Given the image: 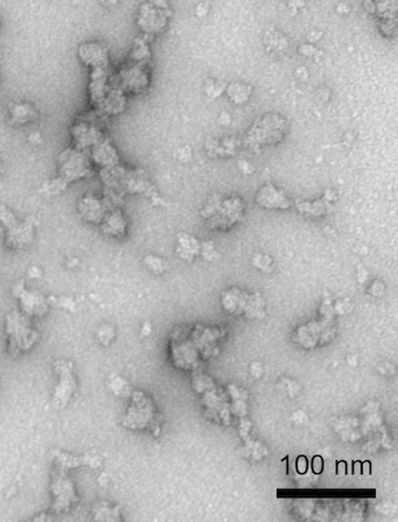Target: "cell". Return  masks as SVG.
Here are the masks:
<instances>
[{
  "label": "cell",
  "instance_id": "obj_1",
  "mask_svg": "<svg viewBox=\"0 0 398 522\" xmlns=\"http://www.w3.org/2000/svg\"><path fill=\"white\" fill-rule=\"evenodd\" d=\"M247 203L240 195L213 194L200 210V215L211 231H232L243 221Z\"/></svg>",
  "mask_w": 398,
  "mask_h": 522
},
{
  "label": "cell",
  "instance_id": "obj_2",
  "mask_svg": "<svg viewBox=\"0 0 398 522\" xmlns=\"http://www.w3.org/2000/svg\"><path fill=\"white\" fill-rule=\"evenodd\" d=\"M289 119L278 112H269L258 117L242 137V146L260 153L266 147L276 146L285 139L289 132Z\"/></svg>",
  "mask_w": 398,
  "mask_h": 522
},
{
  "label": "cell",
  "instance_id": "obj_3",
  "mask_svg": "<svg viewBox=\"0 0 398 522\" xmlns=\"http://www.w3.org/2000/svg\"><path fill=\"white\" fill-rule=\"evenodd\" d=\"M0 224L6 231L5 242L8 248H26L34 240L36 221L32 217L20 221L8 207L0 205Z\"/></svg>",
  "mask_w": 398,
  "mask_h": 522
},
{
  "label": "cell",
  "instance_id": "obj_4",
  "mask_svg": "<svg viewBox=\"0 0 398 522\" xmlns=\"http://www.w3.org/2000/svg\"><path fill=\"white\" fill-rule=\"evenodd\" d=\"M113 84L125 94H141L151 85L150 63L134 62L127 60L118 73L113 74Z\"/></svg>",
  "mask_w": 398,
  "mask_h": 522
},
{
  "label": "cell",
  "instance_id": "obj_5",
  "mask_svg": "<svg viewBox=\"0 0 398 522\" xmlns=\"http://www.w3.org/2000/svg\"><path fill=\"white\" fill-rule=\"evenodd\" d=\"M57 178L67 185L92 174V165L85 152L71 146L61 152L57 159Z\"/></svg>",
  "mask_w": 398,
  "mask_h": 522
},
{
  "label": "cell",
  "instance_id": "obj_6",
  "mask_svg": "<svg viewBox=\"0 0 398 522\" xmlns=\"http://www.w3.org/2000/svg\"><path fill=\"white\" fill-rule=\"evenodd\" d=\"M104 118L97 112H90L80 118L71 126V146L78 150L85 151L92 149L96 143L104 138V131L99 125V121Z\"/></svg>",
  "mask_w": 398,
  "mask_h": 522
},
{
  "label": "cell",
  "instance_id": "obj_7",
  "mask_svg": "<svg viewBox=\"0 0 398 522\" xmlns=\"http://www.w3.org/2000/svg\"><path fill=\"white\" fill-rule=\"evenodd\" d=\"M171 15H172L171 11L155 6V4L148 0L141 4L138 8V27L141 28L143 34L153 38L155 35L160 34L165 31Z\"/></svg>",
  "mask_w": 398,
  "mask_h": 522
},
{
  "label": "cell",
  "instance_id": "obj_8",
  "mask_svg": "<svg viewBox=\"0 0 398 522\" xmlns=\"http://www.w3.org/2000/svg\"><path fill=\"white\" fill-rule=\"evenodd\" d=\"M255 202L258 207L268 210H291L294 205L286 193L272 182H266L257 189Z\"/></svg>",
  "mask_w": 398,
  "mask_h": 522
},
{
  "label": "cell",
  "instance_id": "obj_9",
  "mask_svg": "<svg viewBox=\"0 0 398 522\" xmlns=\"http://www.w3.org/2000/svg\"><path fill=\"white\" fill-rule=\"evenodd\" d=\"M122 187L125 193L143 194V195L150 196L152 201H162L153 188L148 172L141 168H134V170L127 168L122 178Z\"/></svg>",
  "mask_w": 398,
  "mask_h": 522
},
{
  "label": "cell",
  "instance_id": "obj_10",
  "mask_svg": "<svg viewBox=\"0 0 398 522\" xmlns=\"http://www.w3.org/2000/svg\"><path fill=\"white\" fill-rule=\"evenodd\" d=\"M111 203L108 200L99 199L92 194H85L78 201V213L90 224H99L111 208Z\"/></svg>",
  "mask_w": 398,
  "mask_h": 522
},
{
  "label": "cell",
  "instance_id": "obj_11",
  "mask_svg": "<svg viewBox=\"0 0 398 522\" xmlns=\"http://www.w3.org/2000/svg\"><path fill=\"white\" fill-rule=\"evenodd\" d=\"M78 57L85 66L92 68L97 67H110L109 50L99 42H88L80 46Z\"/></svg>",
  "mask_w": 398,
  "mask_h": 522
},
{
  "label": "cell",
  "instance_id": "obj_12",
  "mask_svg": "<svg viewBox=\"0 0 398 522\" xmlns=\"http://www.w3.org/2000/svg\"><path fill=\"white\" fill-rule=\"evenodd\" d=\"M90 150H92V163L99 168L113 167V166L122 164L116 147L106 137L99 140V143H96Z\"/></svg>",
  "mask_w": 398,
  "mask_h": 522
},
{
  "label": "cell",
  "instance_id": "obj_13",
  "mask_svg": "<svg viewBox=\"0 0 398 522\" xmlns=\"http://www.w3.org/2000/svg\"><path fill=\"white\" fill-rule=\"evenodd\" d=\"M127 94L113 84L102 103L94 110L103 117L120 115L127 108Z\"/></svg>",
  "mask_w": 398,
  "mask_h": 522
},
{
  "label": "cell",
  "instance_id": "obj_14",
  "mask_svg": "<svg viewBox=\"0 0 398 522\" xmlns=\"http://www.w3.org/2000/svg\"><path fill=\"white\" fill-rule=\"evenodd\" d=\"M242 146V140L237 137L212 138L206 143V152L211 158H233Z\"/></svg>",
  "mask_w": 398,
  "mask_h": 522
},
{
  "label": "cell",
  "instance_id": "obj_15",
  "mask_svg": "<svg viewBox=\"0 0 398 522\" xmlns=\"http://www.w3.org/2000/svg\"><path fill=\"white\" fill-rule=\"evenodd\" d=\"M99 226L104 234L113 238H124L127 233V217L120 208L109 210Z\"/></svg>",
  "mask_w": 398,
  "mask_h": 522
},
{
  "label": "cell",
  "instance_id": "obj_16",
  "mask_svg": "<svg viewBox=\"0 0 398 522\" xmlns=\"http://www.w3.org/2000/svg\"><path fill=\"white\" fill-rule=\"evenodd\" d=\"M8 116L12 124L26 125L39 119V112L32 104L26 102H15L8 108Z\"/></svg>",
  "mask_w": 398,
  "mask_h": 522
},
{
  "label": "cell",
  "instance_id": "obj_17",
  "mask_svg": "<svg viewBox=\"0 0 398 522\" xmlns=\"http://www.w3.org/2000/svg\"><path fill=\"white\" fill-rule=\"evenodd\" d=\"M398 0H366L364 10L378 20L397 19Z\"/></svg>",
  "mask_w": 398,
  "mask_h": 522
},
{
  "label": "cell",
  "instance_id": "obj_18",
  "mask_svg": "<svg viewBox=\"0 0 398 522\" xmlns=\"http://www.w3.org/2000/svg\"><path fill=\"white\" fill-rule=\"evenodd\" d=\"M225 94L229 101L233 102L234 104L243 105L247 102L250 101L253 96V87L247 83L242 82H233V83L227 84Z\"/></svg>",
  "mask_w": 398,
  "mask_h": 522
},
{
  "label": "cell",
  "instance_id": "obj_19",
  "mask_svg": "<svg viewBox=\"0 0 398 522\" xmlns=\"http://www.w3.org/2000/svg\"><path fill=\"white\" fill-rule=\"evenodd\" d=\"M329 205H331V202L322 198V199L315 200V201H300V202H297L293 206H296L298 212L303 214L304 217H321L327 213L328 210H329Z\"/></svg>",
  "mask_w": 398,
  "mask_h": 522
},
{
  "label": "cell",
  "instance_id": "obj_20",
  "mask_svg": "<svg viewBox=\"0 0 398 522\" xmlns=\"http://www.w3.org/2000/svg\"><path fill=\"white\" fill-rule=\"evenodd\" d=\"M148 38H151V36L143 34V38H138L134 40L130 55H129V60L130 61L139 63H150L152 57V52Z\"/></svg>",
  "mask_w": 398,
  "mask_h": 522
},
{
  "label": "cell",
  "instance_id": "obj_21",
  "mask_svg": "<svg viewBox=\"0 0 398 522\" xmlns=\"http://www.w3.org/2000/svg\"><path fill=\"white\" fill-rule=\"evenodd\" d=\"M265 46H266L268 52L275 54V55L287 52V49L290 48L289 40L285 35H283L279 32L273 31V29L269 32L268 35H266Z\"/></svg>",
  "mask_w": 398,
  "mask_h": 522
},
{
  "label": "cell",
  "instance_id": "obj_22",
  "mask_svg": "<svg viewBox=\"0 0 398 522\" xmlns=\"http://www.w3.org/2000/svg\"><path fill=\"white\" fill-rule=\"evenodd\" d=\"M200 242L188 233H180L178 236V249L183 254H195L199 250Z\"/></svg>",
  "mask_w": 398,
  "mask_h": 522
},
{
  "label": "cell",
  "instance_id": "obj_23",
  "mask_svg": "<svg viewBox=\"0 0 398 522\" xmlns=\"http://www.w3.org/2000/svg\"><path fill=\"white\" fill-rule=\"evenodd\" d=\"M227 84L222 81L208 80L205 84L206 95L212 99L220 97L226 91Z\"/></svg>",
  "mask_w": 398,
  "mask_h": 522
},
{
  "label": "cell",
  "instance_id": "obj_24",
  "mask_svg": "<svg viewBox=\"0 0 398 522\" xmlns=\"http://www.w3.org/2000/svg\"><path fill=\"white\" fill-rule=\"evenodd\" d=\"M68 185L66 182L62 181L60 178H55L50 181L46 182L41 188V192L45 193L46 195H57L59 193L64 192L67 189Z\"/></svg>",
  "mask_w": 398,
  "mask_h": 522
},
{
  "label": "cell",
  "instance_id": "obj_25",
  "mask_svg": "<svg viewBox=\"0 0 398 522\" xmlns=\"http://www.w3.org/2000/svg\"><path fill=\"white\" fill-rule=\"evenodd\" d=\"M22 294H20V297H22V304H24L26 308H29L31 311L34 312L36 310H39V308H45V303H43V299H40L39 296L29 294L26 291L22 292Z\"/></svg>",
  "mask_w": 398,
  "mask_h": 522
},
{
  "label": "cell",
  "instance_id": "obj_26",
  "mask_svg": "<svg viewBox=\"0 0 398 522\" xmlns=\"http://www.w3.org/2000/svg\"><path fill=\"white\" fill-rule=\"evenodd\" d=\"M378 29L381 34L385 38H395L397 34V20L396 19H385L378 22Z\"/></svg>",
  "mask_w": 398,
  "mask_h": 522
},
{
  "label": "cell",
  "instance_id": "obj_27",
  "mask_svg": "<svg viewBox=\"0 0 398 522\" xmlns=\"http://www.w3.org/2000/svg\"><path fill=\"white\" fill-rule=\"evenodd\" d=\"M176 156L181 163H188L193 158V150L190 146H181L176 150Z\"/></svg>",
  "mask_w": 398,
  "mask_h": 522
},
{
  "label": "cell",
  "instance_id": "obj_28",
  "mask_svg": "<svg viewBox=\"0 0 398 522\" xmlns=\"http://www.w3.org/2000/svg\"><path fill=\"white\" fill-rule=\"evenodd\" d=\"M324 459L321 455H315L312 459V469L315 474H320L324 471Z\"/></svg>",
  "mask_w": 398,
  "mask_h": 522
},
{
  "label": "cell",
  "instance_id": "obj_29",
  "mask_svg": "<svg viewBox=\"0 0 398 522\" xmlns=\"http://www.w3.org/2000/svg\"><path fill=\"white\" fill-rule=\"evenodd\" d=\"M307 467H308V462H307L306 457L305 455H299L298 459H297V471L300 474H305Z\"/></svg>",
  "mask_w": 398,
  "mask_h": 522
},
{
  "label": "cell",
  "instance_id": "obj_30",
  "mask_svg": "<svg viewBox=\"0 0 398 522\" xmlns=\"http://www.w3.org/2000/svg\"><path fill=\"white\" fill-rule=\"evenodd\" d=\"M239 168H240L243 174H254L255 167L254 166H253V164H251V163H249V161L248 160H241L240 164H239Z\"/></svg>",
  "mask_w": 398,
  "mask_h": 522
},
{
  "label": "cell",
  "instance_id": "obj_31",
  "mask_svg": "<svg viewBox=\"0 0 398 522\" xmlns=\"http://www.w3.org/2000/svg\"><path fill=\"white\" fill-rule=\"evenodd\" d=\"M299 53L305 56H315L318 49L312 45H303L299 47Z\"/></svg>",
  "mask_w": 398,
  "mask_h": 522
},
{
  "label": "cell",
  "instance_id": "obj_32",
  "mask_svg": "<svg viewBox=\"0 0 398 522\" xmlns=\"http://www.w3.org/2000/svg\"><path fill=\"white\" fill-rule=\"evenodd\" d=\"M29 142L31 143L34 144V145H39V144L43 143V137H41V133L40 132H32L31 135H29Z\"/></svg>",
  "mask_w": 398,
  "mask_h": 522
},
{
  "label": "cell",
  "instance_id": "obj_33",
  "mask_svg": "<svg viewBox=\"0 0 398 522\" xmlns=\"http://www.w3.org/2000/svg\"><path fill=\"white\" fill-rule=\"evenodd\" d=\"M148 1L155 4V6L162 7L164 10L171 11L169 0H148Z\"/></svg>",
  "mask_w": 398,
  "mask_h": 522
},
{
  "label": "cell",
  "instance_id": "obj_34",
  "mask_svg": "<svg viewBox=\"0 0 398 522\" xmlns=\"http://www.w3.org/2000/svg\"><path fill=\"white\" fill-rule=\"evenodd\" d=\"M297 76L299 77V78H301V80H305V78H307L308 77V73H307L306 68H304V67H299L298 69L296 70Z\"/></svg>",
  "mask_w": 398,
  "mask_h": 522
},
{
  "label": "cell",
  "instance_id": "obj_35",
  "mask_svg": "<svg viewBox=\"0 0 398 522\" xmlns=\"http://www.w3.org/2000/svg\"><path fill=\"white\" fill-rule=\"evenodd\" d=\"M338 474H343V476L347 474V464H346V462H338Z\"/></svg>",
  "mask_w": 398,
  "mask_h": 522
},
{
  "label": "cell",
  "instance_id": "obj_36",
  "mask_svg": "<svg viewBox=\"0 0 398 522\" xmlns=\"http://www.w3.org/2000/svg\"><path fill=\"white\" fill-rule=\"evenodd\" d=\"M230 122H232V118H230V116L226 114V112L220 116V123L223 124V125H228Z\"/></svg>",
  "mask_w": 398,
  "mask_h": 522
},
{
  "label": "cell",
  "instance_id": "obj_37",
  "mask_svg": "<svg viewBox=\"0 0 398 522\" xmlns=\"http://www.w3.org/2000/svg\"><path fill=\"white\" fill-rule=\"evenodd\" d=\"M361 465L363 466L362 469H361V473H362V474H370V472H371V469H370L371 464H370V462L367 460V462H362Z\"/></svg>",
  "mask_w": 398,
  "mask_h": 522
},
{
  "label": "cell",
  "instance_id": "obj_38",
  "mask_svg": "<svg viewBox=\"0 0 398 522\" xmlns=\"http://www.w3.org/2000/svg\"><path fill=\"white\" fill-rule=\"evenodd\" d=\"M101 3L106 6H113V5H116L117 0H101Z\"/></svg>",
  "mask_w": 398,
  "mask_h": 522
},
{
  "label": "cell",
  "instance_id": "obj_39",
  "mask_svg": "<svg viewBox=\"0 0 398 522\" xmlns=\"http://www.w3.org/2000/svg\"><path fill=\"white\" fill-rule=\"evenodd\" d=\"M1 173H3V163L0 161V174H1Z\"/></svg>",
  "mask_w": 398,
  "mask_h": 522
}]
</instances>
